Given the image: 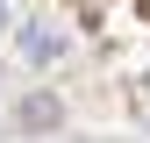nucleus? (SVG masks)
Returning <instances> with one entry per match:
<instances>
[{
	"label": "nucleus",
	"mask_w": 150,
	"mask_h": 143,
	"mask_svg": "<svg viewBox=\"0 0 150 143\" xmlns=\"http://www.w3.org/2000/svg\"><path fill=\"white\" fill-rule=\"evenodd\" d=\"M7 14H14V0H0V29H7Z\"/></svg>",
	"instance_id": "obj_3"
},
{
	"label": "nucleus",
	"mask_w": 150,
	"mask_h": 143,
	"mask_svg": "<svg viewBox=\"0 0 150 143\" xmlns=\"http://www.w3.org/2000/svg\"><path fill=\"white\" fill-rule=\"evenodd\" d=\"M143 93H150V79H143Z\"/></svg>",
	"instance_id": "obj_4"
},
{
	"label": "nucleus",
	"mask_w": 150,
	"mask_h": 143,
	"mask_svg": "<svg viewBox=\"0 0 150 143\" xmlns=\"http://www.w3.org/2000/svg\"><path fill=\"white\" fill-rule=\"evenodd\" d=\"M14 122L43 136V129H57V122H64V100H57V93H29L22 107H14Z\"/></svg>",
	"instance_id": "obj_2"
},
{
	"label": "nucleus",
	"mask_w": 150,
	"mask_h": 143,
	"mask_svg": "<svg viewBox=\"0 0 150 143\" xmlns=\"http://www.w3.org/2000/svg\"><path fill=\"white\" fill-rule=\"evenodd\" d=\"M14 57H22V64H57L64 57V36H50V29H14Z\"/></svg>",
	"instance_id": "obj_1"
}]
</instances>
